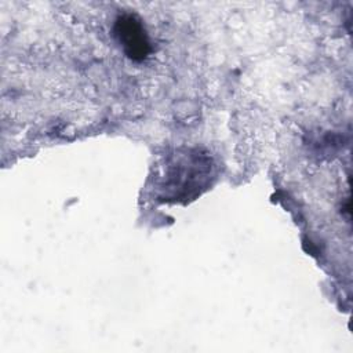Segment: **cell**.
<instances>
[{"mask_svg":"<svg viewBox=\"0 0 353 353\" xmlns=\"http://www.w3.org/2000/svg\"><path fill=\"white\" fill-rule=\"evenodd\" d=\"M114 36L125 55L132 61H143L150 52V41L142 21L135 14H121L114 22Z\"/></svg>","mask_w":353,"mask_h":353,"instance_id":"1","label":"cell"}]
</instances>
